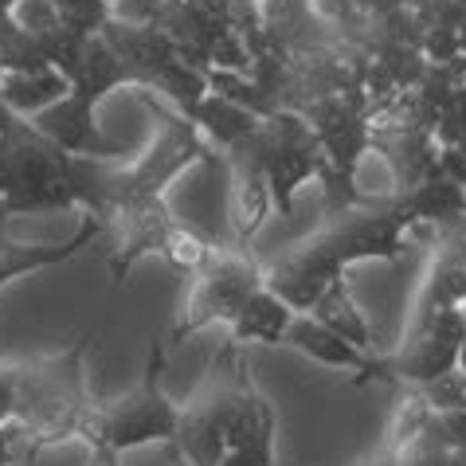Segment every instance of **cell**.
Instances as JSON below:
<instances>
[{
    "label": "cell",
    "instance_id": "83f0119b",
    "mask_svg": "<svg viewBox=\"0 0 466 466\" xmlns=\"http://www.w3.org/2000/svg\"><path fill=\"white\" fill-rule=\"evenodd\" d=\"M369 466H400V462H396V451H384V455H380L377 462H369Z\"/></svg>",
    "mask_w": 466,
    "mask_h": 466
},
{
    "label": "cell",
    "instance_id": "8fae6325",
    "mask_svg": "<svg viewBox=\"0 0 466 466\" xmlns=\"http://www.w3.org/2000/svg\"><path fill=\"white\" fill-rule=\"evenodd\" d=\"M102 231H106V224H102L98 216H83L79 231H75L71 239L63 243H16L8 239L5 231H0V287L20 275H32V270H44V267H56V263H67V258L75 251H83L86 243H95Z\"/></svg>",
    "mask_w": 466,
    "mask_h": 466
},
{
    "label": "cell",
    "instance_id": "d4e9b609",
    "mask_svg": "<svg viewBox=\"0 0 466 466\" xmlns=\"http://www.w3.org/2000/svg\"><path fill=\"white\" fill-rule=\"evenodd\" d=\"M12 408H16V369H0V427L12 420Z\"/></svg>",
    "mask_w": 466,
    "mask_h": 466
},
{
    "label": "cell",
    "instance_id": "8992f818",
    "mask_svg": "<svg viewBox=\"0 0 466 466\" xmlns=\"http://www.w3.org/2000/svg\"><path fill=\"white\" fill-rule=\"evenodd\" d=\"M462 341H466V309L462 306L427 309L423 318H411L400 353L384 360V380L420 388L427 380L443 377V372L459 365Z\"/></svg>",
    "mask_w": 466,
    "mask_h": 466
},
{
    "label": "cell",
    "instance_id": "44dd1931",
    "mask_svg": "<svg viewBox=\"0 0 466 466\" xmlns=\"http://www.w3.org/2000/svg\"><path fill=\"white\" fill-rule=\"evenodd\" d=\"M420 396L431 411H466V369H451L443 377L420 384Z\"/></svg>",
    "mask_w": 466,
    "mask_h": 466
},
{
    "label": "cell",
    "instance_id": "cb8c5ba5",
    "mask_svg": "<svg viewBox=\"0 0 466 466\" xmlns=\"http://www.w3.org/2000/svg\"><path fill=\"white\" fill-rule=\"evenodd\" d=\"M435 427L451 451H466V411H435Z\"/></svg>",
    "mask_w": 466,
    "mask_h": 466
},
{
    "label": "cell",
    "instance_id": "277c9868",
    "mask_svg": "<svg viewBox=\"0 0 466 466\" xmlns=\"http://www.w3.org/2000/svg\"><path fill=\"white\" fill-rule=\"evenodd\" d=\"M258 287H263V267H258L243 248L212 251L208 263L192 275L185 314H180L177 329H173V345L216 326V321H231L239 314V306L248 302Z\"/></svg>",
    "mask_w": 466,
    "mask_h": 466
},
{
    "label": "cell",
    "instance_id": "d6986e66",
    "mask_svg": "<svg viewBox=\"0 0 466 466\" xmlns=\"http://www.w3.org/2000/svg\"><path fill=\"white\" fill-rule=\"evenodd\" d=\"M149 86H157L161 95H169L177 102V110L185 114V118H192L197 106L204 102V95H208V75H204V67H192L185 59H169L153 71Z\"/></svg>",
    "mask_w": 466,
    "mask_h": 466
},
{
    "label": "cell",
    "instance_id": "ba28073f",
    "mask_svg": "<svg viewBox=\"0 0 466 466\" xmlns=\"http://www.w3.org/2000/svg\"><path fill=\"white\" fill-rule=\"evenodd\" d=\"M341 275L345 270L338 263H329V258L306 239V243H298L294 251L282 255L275 267L263 270V287L270 294H279L294 314H309V309L318 306V298L326 294L329 282Z\"/></svg>",
    "mask_w": 466,
    "mask_h": 466
},
{
    "label": "cell",
    "instance_id": "e0dca14e",
    "mask_svg": "<svg viewBox=\"0 0 466 466\" xmlns=\"http://www.w3.org/2000/svg\"><path fill=\"white\" fill-rule=\"evenodd\" d=\"M309 314H314L321 326H329L333 333H341L349 345H357L360 353H377V345H372V326H369V318L360 314V306L353 302V294H349L345 275L329 282L326 294L318 298V306L309 309Z\"/></svg>",
    "mask_w": 466,
    "mask_h": 466
},
{
    "label": "cell",
    "instance_id": "6da1fadb",
    "mask_svg": "<svg viewBox=\"0 0 466 466\" xmlns=\"http://www.w3.org/2000/svg\"><path fill=\"white\" fill-rule=\"evenodd\" d=\"M98 333H83L63 353H51L28 365H16V408L12 420L24 423L40 443H71V439H95L98 396L86 384V345Z\"/></svg>",
    "mask_w": 466,
    "mask_h": 466
},
{
    "label": "cell",
    "instance_id": "ac0fdd59",
    "mask_svg": "<svg viewBox=\"0 0 466 466\" xmlns=\"http://www.w3.org/2000/svg\"><path fill=\"white\" fill-rule=\"evenodd\" d=\"M192 122H197L200 134H208V137L219 141L224 149H231L236 141L248 137L263 118H255L251 110H243V106H236L231 98L212 95V90H208V95H204V102L197 106V114H192Z\"/></svg>",
    "mask_w": 466,
    "mask_h": 466
},
{
    "label": "cell",
    "instance_id": "603a6c76",
    "mask_svg": "<svg viewBox=\"0 0 466 466\" xmlns=\"http://www.w3.org/2000/svg\"><path fill=\"white\" fill-rule=\"evenodd\" d=\"M8 20L16 24V28L32 32V35H47V32L63 28L56 0H16V5H12V16H8Z\"/></svg>",
    "mask_w": 466,
    "mask_h": 466
},
{
    "label": "cell",
    "instance_id": "4fadbf2b",
    "mask_svg": "<svg viewBox=\"0 0 466 466\" xmlns=\"http://www.w3.org/2000/svg\"><path fill=\"white\" fill-rule=\"evenodd\" d=\"M137 86V71L129 67V63L114 51L102 35H90V40L83 44V59H79V71L71 75V86L83 90L86 98L102 102L110 95L114 86Z\"/></svg>",
    "mask_w": 466,
    "mask_h": 466
},
{
    "label": "cell",
    "instance_id": "5bb4252c",
    "mask_svg": "<svg viewBox=\"0 0 466 466\" xmlns=\"http://www.w3.org/2000/svg\"><path fill=\"white\" fill-rule=\"evenodd\" d=\"M400 204H404V212L411 216V224L443 228L451 219L466 216V188L435 169L431 177H423L416 188H408L404 197H400Z\"/></svg>",
    "mask_w": 466,
    "mask_h": 466
},
{
    "label": "cell",
    "instance_id": "2e32d148",
    "mask_svg": "<svg viewBox=\"0 0 466 466\" xmlns=\"http://www.w3.org/2000/svg\"><path fill=\"white\" fill-rule=\"evenodd\" d=\"M439 306H466V251L435 248L431 270L423 275L411 318H423L427 309H439Z\"/></svg>",
    "mask_w": 466,
    "mask_h": 466
},
{
    "label": "cell",
    "instance_id": "7402d4cb",
    "mask_svg": "<svg viewBox=\"0 0 466 466\" xmlns=\"http://www.w3.org/2000/svg\"><path fill=\"white\" fill-rule=\"evenodd\" d=\"M59 20L79 35H98L110 20V0H56Z\"/></svg>",
    "mask_w": 466,
    "mask_h": 466
},
{
    "label": "cell",
    "instance_id": "7a4b0ae2",
    "mask_svg": "<svg viewBox=\"0 0 466 466\" xmlns=\"http://www.w3.org/2000/svg\"><path fill=\"white\" fill-rule=\"evenodd\" d=\"M161 369H165V349L153 341L141 384L129 396L114 400L110 408L98 411L90 447L106 451V455H118V451H134V447L157 443V439H173L180 408H173L169 396L161 392Z\"/></svg>",
    "mask_w": 466,
    "mask_h": 466
},
{
    "label": "cell",
    "instance_id": "9c48e42d",
    "mask_svg": "<svg viewBox=\"0 0 466 466\" xmlns=\"http://www.w3.org/2000/svg\"><path fill=\"white\" fill-rule=\"evenodd\" d=\"M298 349L302 357L318 360L326 369H341V372H357V380H384V360L377 353H360L357 345H349L341 333H333L329 326H321L314 314H294L287 341Z\"/></svg>",
    "mask_w": 466,
    "mask_h": 466
},
{
    "label": "cell",
    "instance_id": "f546056e",
    "mask_svg": "<svg viewBox=\"0 0 466 466\" xmlns=\"http://www.w3.org/2000/svg\"><path fill=\"white\" fill-rule=\"evenodd\" d=\"M459 146H462V149H466V137H462V141H459Z\"/></svg>",
    "mask_w": 466,
    "mask_h": 466
},
{
    "label": "cell",
    "instance_id": "9a60e30c",
    "mask_svg": "<svg viewBox=\"0 0 466 466\" xmlns=\"http://www.w3.org/2000/svg\"><path fill=\"white\" fill-rule=\"evenodd\" d=\"M71 90V79L56 67L44 71H0V95L20 118H35L51 102H59Z\"/></svg>",
    "mask_w": 466,
    "mask_h": 466
},
{
    "label": "cell",
    "instance_id": "f1b7e54d",
    "mask_svg": "<svg viewBox=\"0 0 466 466\" xmlns=\"http://www.w3.org/2000/svg\"><path fill=\"white\" fill-rule=\"evenodd\" d=\"M459 369H466V341H462V349H459Z\"/></svg>",
    "mask_w": 466,
    "mask_h": 466
},
{
    "label": "cell",
    "instance_id": "30bf717a",
    "mask_svg": "<svg viewBox=\"0 0 466 466\" xmlns=\"http://www.w3.org/2000/svg\"><path fill=\"white\" fill-rule=\"evenodd\" d=\"M275 212V197H270L267 173L258 169L251 157L231 153V185H228V219L236 231V248H248L258 236V228L267 224V216Z\"/></svg>",
    "mask_w": 466,
    "mask_h": 466
},
{
    "label": "cell",
    "instance_id": "7c38bea8",
    "mask_svg": "<svg viewBox=\"0 0 466 466\" xmlns=\"http://www.w3.org/2000/svg\"><path fill=\"white\" fill-rule=\"evenodd\" d=\"M290 321H294V309L282 302L279 294L258 287L248 302L239 306V314L228 321L231 326V349H239V345H282L287 341Z\"/></svg>",
    "mask_w": 466,
    "mask_h": 466
},
{
    "label": "cell",
    "instance_id": "52a82bcc",
    "mask_svg": "<svg viewBox=\"0 0 466 466\" xmlns=\"http://www.w3.org/2000/svg\"><path fill=\"white\" fill-rule=\"evenodd\" d=\"M95 98H86L83 90H67L59 102H51L47 110H40L32 118V126L40 129L47 141H56L63 153L71 157H90V161H118L126 157V146L122 141H110L102 129L95 126Z\"/></svg>",
    "mask_w": 466,
    "mask_h": 466
},
{
    "label": "cell",
    "instance_id": "484cf974",
    "mask_svg": "<svg viewBox=\"0 0 466 466\" xmlns=\"http://www.w3.org/2000/svg\"><path fill=\"white\" fill-rule=\"evenodd\" d=\"M20 122V114H12V106H8V102H5V95H0V137H5L8 134V129L12 126H16Z\"/></svg>",
    "mask_w": 466,
    "mask_h": 466
},
{
    "label": "cell",
    "instance_id": "ffe728a7",
    "mask_svg": "<svg viewBox=\"0 0 466 466\" xmlns=\"http://www.w3.org/2000/svg\"><path fill=\"white\" fill-rule=\"evenodd\" d=\"M212 251H216V248L200 236L197 228H192V224H180V219L173 216V224H169V231H165V243H161L157 255H161L173 270H180V275H197V270L208 263Z\"/></svg>",
    "mask_w": 466,
    "mask_h": 466
},
{
    "label": "cell",
    "instance_id": "4316f807",
    "mask_svg": "<svg viewBox=\"0 0 466 466\" xmlns=\"http://www.w3.org/2000/svg\"><path fill=\"white\" fill-rule=\"evenodd\" d=\"M455 35H459V51L466 56V12H462V20L455 24Z\"/></svg>",
    "mask_w": 466,
    "mask_h": 466
},
{
    "label": "cell",
    "instance_id": "3957f363",
    "mask_svg": "<svg viewBox=\"0 0 466 466\" xmlns=\"http://www.w3.org/2000/svg\"><path fill=\"white\" fill-rule=\"evenodd\" d=\"M411 228L416 224H411V216L404 212L400 197L365 200L341 216H329L326 228L309 236V243H314L329 263H338L345 270L353 263H365V258H400Z\"/></svg>",
    "mask_w": 466,
    "mask_h": 466
},
{
    "label": "cell",
    "instance_id": "5b68a950",
    "mask_svg": "<svg viewBox=\"0 0 466 466\" xmlns=\"http://www.w3.org/2000/svg\"><path fill=\"white\" fill-rule=\"evenodd\" d=\"M157 141L146 149V157H137L129 169H114L110 177V200L122 197V192H141V197H165V188L173 180L192 169L197 161L208 157V146H204V134L197 129V122L185 118V114H169V110H157ZM110 208V204H106Z\"/></svg>",
    "mask_w": 466,
    "mask_h": 466
}]
</instances>
